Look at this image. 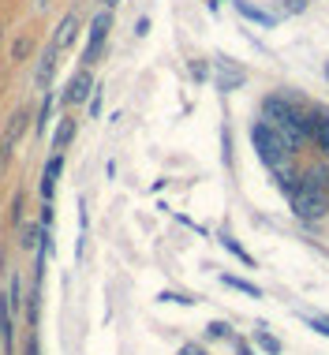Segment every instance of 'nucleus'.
I'll list each match as a JSON object with an SVG mask.
<instances>
[{
  "label": "nucleus",
  "mask_w": 329,
  "mask_h": 355,
  "mask_svg": "<svg viewBox=\"0 0 329 355\" xmlns=\"http://www.w3.org/2000/svg\"><path fill=\"white\" fill-rule=\"evenodd\" d=\"M266 112L273 120V128L285 135V142H296V139H303V135H311V120L303 116V109L299 105H292L288 98H266Z\"/></svg>",
  "instance_id": "f257e3e1"
},
{
  "label": "nucleus",
  "mask_w": 329,
  "mask_h": 355,
  "mask_svg": "<svg viewBox=\"0 0 329 355\" xmlns=\"http://www.w3.org/2000/svg\"><path fill=\"white\" fill-rule=\"evenodd\" d=\"M251 142H255V150H258V157L266 161L269 168H285V161H288V142L285 135L273 128V123H255V131H251Z\"/></svg>",
  "instance_id": "f03ea898"
},
{
  "label": "nucleus",
  "mask_w": 329,
  "mask_h": 355,
  "mask_svg": "<svg viewBox=\"0 0 329 355\" xmlns=\"http://www.w3.org/2000/svg\"><path fill=\"white\" fill-rule=\"evenodd\" d=\"M292 209H296V217H303V220H318V217H326V209H329V195L303 180L299 187H292Z\"/></svg>",
  "instance_id": "7ed1b4c3"
},
{
  "label": "nucleus",
  "mask_w": 329,
  "mask_h": 355,
  "mask_svg": "<svg viewBox=\"0 0 329 355\" xmlns=\"http://www.w3.org/2000/svg\"><path fill=\"white\" fill-rule=\"evenodd\" d=\"M109 31H112V12L109 8H98L90 19V31H86V53H83V68H90V64H98V56L105 49V42H109Z\"/></svg>",
  "instance_id": "20e7f679"
},
{
  "label": "nucleus",
  "mask_w": 329,
  "mask_h": 355,
  "mask_svg": "<svg viewBox=\"0 0 329 355\" xmlns=\"http://www.w3.org/2000/svg\"><path fill=\"white\" fill-rule=\"evenodd\" d=\"M26 131H34V109L31 105H15L12 109V116L4 120V131H0V139L8 142V146H19V142L26 139Z\"/></svg>",
  "instance_id": "39448f33"
},
{
  "label": "nucleus",
  "mask_w": 329,
  "mask_h": 355,
  "mask_svg": "<svg viewBox=\"0 0 329 355\" xmlns=\"http://www.w3.org/2000/svg\"><path fill=\"white\" fill-rule=\"evenodd\" d=\"M56 64H60V49L49 42L42 49V56H37V68H34V86H37V94H45V90H53V79H56Z\"/></svg>",
  "instance_id": "423d86ee"
},
{
  "label": "nucleus",
  "mask_w": 329,
  "mask_h": 355,
  "mask_svg": "<svg viewBox=\"0 0 329 355\" xmlns=\"http://www.w3.org/2000/svg\"><path fill=\"white\" fill-rule=\"evenodd\" d=\"M90 94H94V75H90V68H79L71 75V83H67V90L60 94V105L75 109V105L90 101Z\"/></svg>",
  "instance_id": "0eeeda50"
},
{
  "label": "nucleus",
  "mask_w": 329,
  "mask_h": 355,
  "mask_svg": "<svg viewBox=\"0 0 329 355\" xmlns=\"http://www.w3.org/2000/svg\"><path fill=\"white\" fill-rule=\"evenodd\" d=\"M15 311L8 303V295L0 292V355H15Z\"/></svg>",
  "instance_id": "6e6552de"
},
{
  "label": "nucleus",
  "mask_w": 329,
  "mask_h": 355,
  "mask_svg": "<svg viewBox=\"0 0 329 355\" xmlns=\"http://www.w3.org/2000/svg\"><path fill=\"white\" fill-rule=\"evenodd\" d=\"M75 37H79V12H64L60 23H56V31H53V45L64 53L75 45Z\"/></svg>",
  "instance_id": "1a4fd4ad"
},
{
  "label": "nucleus",
  "mask_w": 329,
  "mask_h": 355,
  "mask_svg": "<svg viewBox=\"0 0 329 355\" xmlns=\"http://www.w3.org/2000/svg\"><path fill=\"white\" fill-rule=\"evenodd\" d=\"M60 172H64V153H53V157L45 161V168H42V184H37V191H42V202H53V191H56Z\"/></svg>",
  "instance_id": "9d476101"
},
{
  "label": "nucleus",
  "mask_w": 329,
  "mask_h": 355,
  "mask_svg": "<svg viewBox=\"0 0 329 355\" xmlns=\"http://www.w3.org/2000/svg\"><path fill=\"white\" fill-rule=\"evenodd\" d=\"M75 131H79V120H75V116H60V120H56V128H53V153H64L67 146H71Z\"/></svg>",
  "instance_id": "9b49d317"
},
{
  "label": "nucleus",
  "mask_w": 329,
  "mask_h": 355,
  "mask_svg": "<svg viewBox=\"0 0 329 355\" xmlns=\"http://www.w3.org/2000/svg\"><path fill=\"white\" fill-rule=\"evenodd\" d=\"M56 105H60V94L45 90V94H42V109L34 112V131H37V135H45V131H49V123H53V112H56Z\"/></svg>",
  "instance_id": "f8f14e48"
},
{
  "label": "nucleus",
  "mask_w": 329,
  "mask_h": 355,
  "mask_svg": "<svg viewBox=\"0 0 329 355\" xmlns=\"http://www.w3.org/2000/svg\"><path fill=\"white\" fill-rule=\"evenodd\" d=\"M19 232V251H37V243H42V232H45V225L42 220H23V225L15 228Z\"/></svg>",
  "instance_id": "ddd939ff"
},
{
  "label": "nucleus",
  "mask_w": 329,
  "mask_h": 355,
  "mask_svg": "<svg viewBox=\"0 0 329 355\" xmlns=\"http://www.w3.org/2000/svg\"><path fill=\"white\" fill-rule=\"evenodd\" d=\"M311 139L322 146V153H329V116L326 112H318V116L311 120Z\"/></svg>",
  "instance_id": "4468645a"
},
{
  "label": "nucleus",
  "mask_w": 329,
  "mask_h": 355,
  "mask_svg": "<svg viewBox=\"0 0 329 355\" xmlns=\"http://www.w3.org/2000/svg\"><path fill=\"white\" fill-rule=\"evenodd\" d=\"M4 295H8V303H12V311H15V318H19V314H23V277H19V273H12Z\"/></svg>",
  "instance_id": "2eb2a0df"
},
{
  "label": "nucleus",
  "mask_w": 329,
  "mask_h": 355,
  "mask_svg": "<svg viewBox=\"0 0 329 355\" xmlns=\"http://www.w3.org/2000/svg\"><path fill=\"white\" fill-rule=\"evenodd\" d=\"M26 56H31V37H26V34H15L12 49H8V64H23Z\"/></svg>",
  "instance_id": "dca6fc26"
},
{
  "label": "nucleus",
  "mask_w": 329,
  "mask_h": 355,
  "mask_svg": "<svg viewBox=\"0 0 329 355\" xmlns=\"http://www.w3.org/2000/svg\"><path fill=\"white\" fill-rule=\"evenodd\" d=\"M225 284H228V288H239V292H247L251 300H262V288H258V284H251V281H244V277H232V273H225Z\"/></svg>",
  "instance_id": "f3484780"
},
{
  "label": "nucleus",
  "mask_w": 329,
  "mask_h": 355,
  "mask_svg": "<svg viewBox=\"0 0 329 355\" xmlns=\"http://www.w3.org/2000/svg\"><path fill=\"white\" fill-rule=\"evenodd\" d=\"M23 209H26V195H23V191H15V195H12V225L15 228L23 225Z\"/></svg>",
  "instance_id": "a211bd4d"
},
{
  "label": "nucleus",
  "mask_w": 329,
  "mask_h": 355,
  "mask_svg": "<svg viewBox=\"0 0 329 355\" xmlns=\"http://www.w3.org/2000/svg\"><path fill=\"white\" fill-rule=\"evenodd\" d=\"M12 161H15V150H12V146H8V142H4V139H0V176H4V172H8V168H12Z\"/></svg>",
  "instance_id": "6ab92c4d"
},
{
  "label": "nucleus",
  "mask_w": 329,
  "mask_h": 355,
  "mask_svg": "<svg viewBox=\"0 0 329 355\" xmlns=\"http://www.w3.org/2000/svg\"><path fill=\"white\" fill-rule=\"evenodd\" d=\"M303 322H307V325H314V329L322 333V337H329V318H326V314H303Z\"/></svg>",
  "instance_id": "aec40b11"
},
{
  "label": "nucleus",
  "mask_w": 329,
  "mask_h": 355,
  "mask_svg": "<svg viewBox=\"0 0 329 355\" xmlns=\"http://www.w3.org/2000/svg\"><path fill=\"white\" fill-rule=\"evenodd\" d=\"M101 90H105V86H101V83H94V94H90V116H98V112H101Z\"/></svg>",
  "instance_id": "412c9836"
},
{
  "label": "nucleus",
  "mask_w": 329,
  "mask_h": 355,
  "mask_svg": "<svg viewBox=\"0 0 329 355\" xmlns=\"http://www.w3.org/2000/svg\"><path fill=\"white\" fill-rule=\"evenodd\" d=\"M258 344H262V348H266L269 355H277V352H280V344H277L273 337H266V333H258Z\"/></svg>",
  "instance_id": "4be33fe9"
},
{
  "label": "nucleus",
  "mask_w": 329,
  "mask_h": 355,
  "mask_svg": "<svg viewBox=\"0 0 329 355\" xmlns=\"http://www.w3.org/2000/svg\"><path fill=\"white\" fill-rule=\"evenodd\" d=\"M23 355H42V352H37V337H34V333L26 337V348H23Z\"/></svg>",
  "instance_id": "5701e85b"
},
{
  "label": "nucleus",
  "mask_w": 329,
  "mask_h": 355,
  "mask_svg": "<svg viewBox=\"0 0 329 355\" xmlns=\"http://www.w3.org/2000/svg\"><path fill=\"white\" fill-rule=\"evenodd\" d=\"M49 4H53V0H31V8H34V12H45Z\"/></svg>",
  "instance_id": "b1692460"
},
{
  "label": "nucleus",
  "mask_w": 329,
  "mask_h": 355,
  "mask_svg": "<svg viewBox=\"0 0 329 355\" xmlns=\"http://www.w3.org/2000/svg\"><path fill=\"white\" fill-rule=\"evenodd\" d=\"M98 4H101V8H109V12H112V8L120 4V0H98Z\"/></svg>",
  "instance_id": "393cba45"
},
{
  "label": "nucleus",
  "mask_w": 329,
  "mask_h": 355,
  "mask_svg": "<svg viewBox=\"0 0 329 355\" xmlns=\"http://www.w3.org/2000/svg\"><path fill=\"white\" fill-rule=\"evenodd\" d=\"M326 79H329V64H326Z\"/></svg>",
  "instance_id": "a878e982"
}]
</instances>
